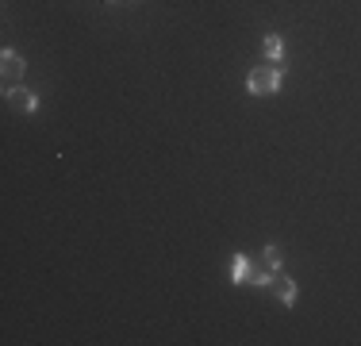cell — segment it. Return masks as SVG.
I'll list each match as a JSON object with an SVG mask.
<instances>
[{"instance_id":"obj_1","label":"cell","mask_w":361,"mask_h":346,"mask_svg":"<svg viewBox=\"0 0 361 346\" xmlns=\"http://www.w3.org/2000/svg\"><path fill=\"white\" fill-rule=\"evenodd\" d=\"M281 77H285V66H281V62H262V66L250 69L246 89H250L254 97H273V93L281 89Z\"/></svg>"},{"instance_id":"obj_2","label":"cell","mask_w":361,"mask_h":346,"mask_svg":"<svg viewBox=\"0 0 361 346\" xmlns=\"http://www.w3.org/2000/svg\"><path fill=\"white\" fill-rule=\"evenodd\" d=\"M0 69H4V85L12 89V85L23 81V73H27V62H23V54H16V50H4V54H0Z\"/></svg>"},{"instance_id":"obj_3","label":"cell","mask_w":361,"mask_h":346,"mask_svg":"<svg viewBox=\"0 0 361 346\" xmlns=\"http://www.w3.org/2000/svg\"><path fill=\"white\" fill-rule=\"evenodd\" d=\"M273 277H277V270H273V262H269V258H265V254L250 258V277H246V281L257 285V289H269V285H273Z\"/></svg>"},{"instance_id":"obj_4","label":"cell","mask_w":361,"mask_h":346,"mask_svg":"<svg viewBox=\"0 0 361 346\" xmlns=\"http://www.w3.org/2000/svg\"><path fill=\"white\" fill-rule=\"evenodd\" d=\"M8 104H12L16 112H35L39 108V97L31 89H20V85H12L8 89Z\"/></svg>"},{"instance_id":"obj_5","label":"cell","mask_w":361,"mask_h":346,"mask_svg":"<svg viewBox=\"0 0 361 346\" xmlns=\"http://www.w3.org/2000/svg\"><path fill=\"white\" fill-rule=\"evenodd\" d=\"M273 292H277V300L281 304H292V300H296V281H292V277H285L277 270V277H273V285H269Z\"/></svg>"},{"instance_id":"obj_6","label":"cell","mask_w":361,"mask_h":346,"mask_svg":"<svg viewBox=\"0 0 361 346\" xmlns=\"http://www.w3.org/2000/svg\"><path fill=\"white\" fill-rule=\"evenodd\" d=\"M246 277H250V258H246V254H238L235 258V262H231V281H246Z\"/></svg>"},{"instance_id":"obj_7","label":"cell","mask_w":361,"mask_h":346,"mask_svg":"<svg viewBox=\"0 0 361 346\" xmlns=\"http://www.w3.org/2000/svg\"><path fill=\"white\" fill-rule=\"evenodd\" d=\"M281 54H285L281 35H269V39H265V58H269V62H281Z\"/></svg>"},{"instance_id":"obj_8","label":"cell","mask_w":361,"mask_h":346,"mask_svg":"<svg viewBox=\"0 0 361 346\" xmlns=\"http://www.w3.org/2000/svg\"><path fill=\"white\" fill-rule=\"evenodd\" d=\"M262 254H265V258H269V262H273V270H281V250L273 246V242H269V246L262 250Z\"/></svg>"},{"instance_id":"obj_9","label":"cell","mask_w":361,"mask_h":346,"mask_svg":"<svg viewBox=\"0 0 361 346\" xmlns=\"http://www.w3.org/2000/svg\"><path fill=\"white\" fill-rule=\"evenodd\" d=\"M108 4H116V0H108ZM127 4H139V0H127Z\"/></svg>"}]
</instances>
